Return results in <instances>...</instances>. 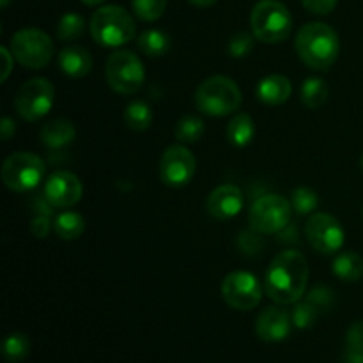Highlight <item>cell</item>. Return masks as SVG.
<instances>
[{
    "mask_svg": "<svg viewBox=\"0 0 363 363\" xmlns=\"http://www.w3.org/2000/svg\"><path fill=\"white\" fill-rule=\"evenodd\" d=\"M346 344L347 350L360 351V353H363V321H358L350 326L346 335Z\"/></svg>",
    "mask_w": 363,
    "mask_h": 363,
    "instance_id": "e575fe53",
    "label": "cell"
},
{
    "mask_svg": "<svg viewBox=\"0 0 363 363\" xmlns=\"http://www.w3.org/2000/svg\"><path fill=\"white\" fill-rule=\"evenodd\" d=\"M255 46V35L248 34V32H238L230 38L229 45H227V52L234 59H243V57L250 55L252 50Z\"/></svg>",
    "mask_w": 363,
    "mask_h": 363,
    "instance_id": "1f68e13d",
    "label": "cell"
},
{
    "mask_svg": "<svg viewBox=\"0 0 363 363\" xmlns=\"http://www.w3.org/2000/svg\"><path fill=\"white\" fill-rule=\"evenodd\" d=\"M174 135H176V138L181 144H195L204 135V121L195 116L181 117L177 121Z\"/></svg>",
    "mask_w": 363,
    "mask_h": 363,
    "instance_id": "484cf974",
    "label": "cell"
},
{
    "mask_svg": "<svg viewBox=\"0 0 363 363\" xmlns=\"http://www.w3.org/2000/svg\"><path fill=\"white\" fill-rule=\"evenodd\" d=\"M333 275L344 282H358L363 277V259L357 252H342L333 261Z\"/></svg>",
    "mask_w": 363,
    "mask_h": 363,
    "instance_id": "44dd1931",
    "label": "cell"
},
{
    "mask_svg": "<svg viewBox=\"0 0 363 363\" xmlns=\"http://www.w3.org/2000/svg\"><path fill=\"white\" fill-rule=\"evenodd\" d=\"M308 275V262L301 252H280L266 272V294L279 305H294L307 291Z\"/></svg>",
    "mask_w": 363,
    "mask_h": 363,
    "instance_id": "6da1fadb",
    "label": "cell"
},
{
    "mask_svg": "<svg viewBox=\"0 0 363 363\" xmlns=\"http://www.w3.org/2000/svg\"><path fill=\"white\" fill-rule=\"evenodd\" d=\"M191 6H197V7H209L213 4H216V0H188Z\"/></svg>",
    "mask_w": 363,
    "mask_h": 363,
    "instance_id": "b9f144b4",
    "label": "cell"
},
{
    "mask_svg": "<svg viewBox=\"0 0 363 363\" xmlns=\"http://www.w3.org/2000/svg\"><path fill=\"white\" fill-rule=\"evenodd\" d=\"M206 208L213 218L230 220L243 208V194L234 184H222L209 194Z\"/></svg>",
    "mask_w": 363,
    "mask_h": 363,
    "instance_id": "9a60e30c",
    "label": "cell"
},
{
    "mask_svg": "<svg viewBox=\"0 0 363 363\" xmlns=\"http://www.w3.org/2000/svg\"><path fill=\"white\" fill-rule=\"evenodd\" d=\"M294 46L305 66L315 71H326L332 67L340 53L339 35L323 21L305 23L298 30Z\"/></svg>",
    "mask_w": 363,
    "mask_h": 363,
    "instance_id": "7a4b0ae2",
    "label": "cell"
},
{
    "mask_svg": "<svg viewBox=\"0 0 363 363\" xmlns=\"http://www.w3.org/2000/svg\"><path fill=\"white\" fill-rule=\"evenodd\" d=\"M45 177V162L41 156L28 151L11 155L2 165V181L13 191H30Z\"/></svg>",
    "mask_w": 363,
    "mask_h": 363,
    "instance_id": "ba28073f",
    "label": "cell"
},
{
    "mask_svg": "<svg viewBox=\"0 0 363 363\" xmlns=\"http://www.w3.org/2000/svg\"><path fill=\"white\" fill-rule=\"evenodd\" d=\"M238 243H240L241 250L248 255L259 254V252L262 250V247H264L261 233H257V230H254V229L243 230V233L240 234V240H238Z\"/></svg>",
    "mask_w": 363,
    "mask_h": 363,
    "instance_id": "836d02e7",
    "label": "cell"
},
{
    "mask_svg": "<svg viewBox=\"0 0 363 363\" xmlns=\"http://www.w3.org/2000/svg\"><path fill=\"white\" fill-rule=\"evenodd\" d=\"M197 170V160L194 152L184 145H169L160 160V177L167 186L179 188L191 181Z\"/></svg>",
    "mask_w": 363,
    "mask_h": 363,
    "instance_id": "4fadbf2b",
    "label": "cell"
},
{
    "mask_svg": "<svg viewBox=\"0 0 363 363\" xmlns=\"http://www.w3.org/2000/svg\"><path fill=\"white\" fill-rule=\"evenodd\" d=\"M60 71L69 78H84L92 69V57L82 46H67L57 57Z\"/></svg>",
    "mask_w": 363,
    "mask_h": 363,
    "instance_id": "ac0fdd59",
    "label": "cell"
},
{
    "mask_svg": "<svg viewBox=\"0 0 363 363\" xmlns=\"http://www.w3.org/2000/svg\"><path fill=\"white\" fill-rule=\"evenodd\" d=\"M305 236L311 247L323 255L335 254L344 245L342 225L328 213H312L305 225Z\"/></svg>",
    "mask_w": 363,
    "mask_h": 363,
    "instance_id": "7c38bea8",
    "label": "cell"
},
{
    "mask_svg": "<svg viewBox=\"0 0 363 363\" xmlns=\"http://www.w3.org/2000/svg\"><path fill=\"white\" fill-rule=\"evenodd\" d=\"M0 4H2V7H7V4H9V0H0Z\"/></svg>",
    "mask_w": 363,
    "mask_h": 363,
    "instance_id": "ee69618b",
    "label": "cell"
},
{
    "mask_svg": "<svg viewBox=\"0 0 363 363\" xmlns=\"http://www.w3.org/2000/svg\"><path fill=\"white\" fill-rule=\"evenodd\" d=\"M82 2L85 4V6H99V4H103L105 0H82Z\"/></svg>",
    "mask_w": 363,
    "mask_h": 363,
    "instance_id": "7bdbcfd3",
    "label": "cell"
},
{
    "mask_svg": "<svg viewBox=\"0 0 363 363\" xmlns=\"http://www.w3.org/2000/svg\"><path fill=\"white\" fill-rule=\"evenodd\" d=\"M293 206L282 195L268 194L259 197L248 211L250 229L261 234H279L291 222Z\"/></svg>",
    "mask_w": 363,
    "mask_h": 363,
    "instance_id": "9c48e42d",
    "label": "cell"
},
{
    "mask_svg": "<svg viewBox=\"0 0 363 363\" xmlns=\"http://www.w3.org/2000/svg\"><path fill=\"white\" fill-rule=\"evenodd\" d=\"M138 50L147 57H162L170 50V38L163 30L149 28L138 35Z\"/></svg>",
    "mask_w": 363,
    "mask_h": 363,
    "instance_id": "603a6c76",
    "label": "cell"
},
{
    "mask_svg": "<svg viewBox=\"0 0 363 363\" xmlns=\"http://www.w3.org/2000/svg\"><path fill=\"white\" fill-rule=\"evenodd\" d=\"M252 34L266 45H277L289 38L293 30V16L279 0H261L250 14Z\"/></svg>",
    "mask_w": 363,
    "mask_h": 363,
    "instance_id": "5b68a950",
    "label": "cell"
},
{
    "mask_svg": "<svg viewBox=\"0 0 363 363\" xmlns=\"http://www.w3.org/2000/svg\"><path fill=\"white\" fill-rule=\"evenodd\" d=\"M344 362L346 363H363V353H360V351L347 350L346 347V353H344Z\"/></svg>",
    "mask_w": 363,
    "mask_h": 363,
    "instance_id": "60d3db41",
    "label": "cell"
},
{
    "mask_svg": "<svg viewBox=\"0 0 363 363\" xmlns=\"http://www.w3.org/2000/svg\"><path fill=\"white\" fill-rule=\"evenodd\" d=\"M291 206H293V211L298 213V215H311L319 206L318 194L307 186L294 188L293 194H291Z\"/></svg>",
    "mask_w": 363,
    "mask_h": 363,
    "instance_id": "83f0119b",
    "label": "cell"
},
{
    "mask_svg": "<svg viewBox=\"0 0 363 363\" xmlns=\"http://www.w3.org/2000/svg\"><path fill=\"white\" fill-rule=\"evenodd\" d=\"M30 351V340L23 333H13L4 340L2 354L7 362H21Z\"/></svg>",
    "mask_w": 363,
    "mask_h": 363,
    "instance_id": "f1b7e54d",
    "label": "cell"
},
{
    "mask_svg": "<svg viewBox=\"0 0 363 363\" xmlns=\"http://www.w3.org/2000/svg\"><path fill=\"white\" fill-rule=\"evenodd\" d=\"M53 230L64 241H73L80 238L85 230V218L80 213L64 211L53 220Z\"/></svg>",
    "mask_w": 363,
    "mask_h": 363,
    "instance_id": "7402d4cb",
    "label": "cell"
},
{
    "mask_svg": "<svg viewBox=\"0 0 363 363\" xmlns=\"http://www.w3.org/2000/svg\"><path fill=\"white\" fill-rule=\"evenodd\" d=\"M301 4L314 14H328L335 9L339 0H301Z\"/></svg>",
    "mask_w": 363,
    "mask_h": 363,
    "instance_id": "d590c367",
    "label": "cell"
},
{
    "mask_svg": "<svg viewBox=\"0 0 363 363\" xmlns=\"http://www.w3.org/2000/svg\"><path fill=\"white\" fill-rule=\"evenodd\" d=\"M55 105V87L46 78H32L25 82L14 98V108L25 121H41Z\"/></svg>",
    "mask_w": 363,
    "mask_h": 363,
    "instance_id": "30bf717a",
    "label": "cell"
},
{
    "mask_svg": "<svg viewBox=\"0 0 363 363\" xmlns=\"http://www.w3.org/2000/svg\"><path fill=\"white\" fill-rule=\"evenodd\" d=\"M137 18L144 21H156L167 9V0H131Z\"/></svg>",
    "mask_w": 363,
    "mask_h": 363,
    "instance_id": "f546056e",
    "label": "cell"
},
{
    "mask_svg": "<svg viewBox=\"0 0 363 363\" xmlns=\"http://www.w3.org/2000/svg\"><path fill=\"white\" fill-rule=\"evenodd\" d=\"M333 300H335V296H333V291L330 289V287L315 286L308 291L307 300L305 301L314 305V307L321 312V311H328V308L333 305Z\"/></svg>",
    "mask_w": 363,
    "mask_h": 363,
    "instance_id": "d6a6232c",
    "label": "cell"
},
{
    "mask_svg": "<svg viewBox=\"0 0 363 363\" xmlns=\"http://www.w3.org/2000/svg\"><path fill=\"white\" fill-rule=\"evenodd\" d=\"M300 98L307 108H321L328 101V84L323 78H307L301 84Z\"/></svg>",
    "mask_w": 363,
    "mask_h": 363,
    "instance_id": "cb8c5ba5",
    "label": "cell"
},
{
    "mask_svg": "<svg viewBox=\"0 0 363 363\" xmlns=\"http://www.w3.org/2000/svg\"><path fill=\"white\" fill-rule=\"evenodd\" d=\"M222 298L234 311H252L261 303L262 287L250 272H233L223 279Z\"/></svg>",
    "mask_w": 363,
    "mask_h": 363,
    "instance_id": "8fae6325",
    "label": "cell"
},
{
    "mask_svg": "<svg viewBox=\"0 0 363 363\" xmlns=\"http://www.w3.org/2000/svg\"><path fill=\"white\" fill-rule=\"evenodd\" d=\"M152 119H155L152 108L142 99H135L124 110V123L133 131H145L151 128Z\"/></svg>",
    "mask_w": 363,
    "mask_h": 363,
    "instance_id": "d4e9b609",
    "label": "cell"
},
{
    "mask_svg": "<svg viewBox=\"0 0 363 363\" xmlns=\"http://www.w3.org/2000/svg\"><path fill=\"white\" fill-rule=\"evenodd\" d=\"M84 194L82 181L69 170H57L46 179L43 195L53 208H71L77 204Z\"/></svg>",
    "mask_w": 363,
    "mask_h": 363,
    "instance_id": "5bb4252c",
    "label": "cell"
},
{
    "mask_svg": "<svg viewBox=\"0 0 363 363\" xmlns=\"http://www.w3.org/2000/svg\"><path fill=\"white\" fill-rule=\"evenodd\" d=\"M0 53H2V57L6 59V67H4V74H2V80H7V77H9L11 73V67H13V52H9L7 48H0Z\"/></svg>",
    "mask_w": 363,
    "mask_h": 363,
    "instance_id": "ab89813d",
    "label": "cell"
},
{
    "mask_svg": "<svg viewBox=\"0 0 363 363\" xmlns=\"http://www.w3.org/2000/svg\"><path fill=\"white\" fill-rule=\"evenodd\" d=\"M255 137V123L248 113H236L227 124V140L234 147H247Z\"/></svg>",
    "mask_w": 363,
    "mask_h": 363,
    "instance_id": "ffe728a7",
    "label": "cell"
},
{
    "mask_svg": "<svg viewBox=\"0 0 363 363\" xmlns=\"http://www.w3.org/2000/svg\"><path fill=\"white\" fill-rule=\"evenodd\" d=\"M50 230H52V220H50V216L38 215V216H35V218H32L30 233L34 234L35 238L43 240V238L48 236Z\"/></svg>",
    "mask_w": 363,
    "mask_h": 363,
    "instance_id": "8d00e7d4",
    "label": "cell"
},
{
    "mask_svg": "<svg viewBox=\"0 0 363 363\" xmlns=\"http://www.w3.org/2000/svg\"><path fill=\"white\" fill-rule=\"evenodd\" d=\"M291 325H293V319L284 308L268 307L259 314L255 332L259 339L264 342H280L289 337Z\"/></svg>",
    "mask_w": 363,
    "mask_h": 363,
    "instance_id": "2e32d148",
    "label": "cell"
},
{
    "mask_svg": "<svg viewBox=\"0 0 363 363\" xmlns=\"http://www.w3.org/2000/svg\"><path fill=\"white\" fill-rule=\"evenodd\" d=\"M11 52L23 67L41 69L52 60L53 41L39 28H21L11 38Z\"/></svg>",
    "mask_w": 363,
    "mask_h": 363,
    "instance_id": "52a82bcc",
    "label": "cell"
},
{
    "mask_svg": "<svg viewBox=\"0 0 363 363\" xmlns=\"http://www.w3.org/2000/svg\"><path fill=\"white\" fill-rule=\"evenodd\" d=\"M91 35L98 45L123 46L130 43L137 34V25L133 16L121 6H103L92 14Z\"/></svg>",
    "mask_w": 363,
    "mask_h": 363,
    "instance_id": "277c9868",
    "label": "cell"
},
{
    "mask_svg": "<svg viewBox=\"0 0 363 363\" xmlns=\"http://www.w3.org/2000/svg\"><path fill=\"white\" fill-rule=\"evenodd\" d=\"M243 96L236 82L223 74H215L202 82L195 92V106L209 117H225L241 106Z\"/></svg>",
    "mask_w": 363,
    "mask_h": 363,
    "instance_id": "3957f363",
    "label": "cell"
},
{
    "mask_svg": "<svg viewBox=\"0 0 363 363\" xmlns=\"http://www.w3.org/2000/svg\"><path fill=\"white\" fill-rule=\"evenodd\" d=\"M360 167H362V170H363V155H362V158H360Z\"/></svg>",
    "mask_w": 363,
    "mask_h": 363,
    "instance_id": "f6af8a7d",
    "label": "cell"
},
{
    "mask_svg": "<svg viewBox=\"0 0 363 363\" xmlns=\"http://www.w3.org/2000/svg\"><path fill=\"white\" fill-rule=\"evenodd\" d=\"M318 314V308L308 303V301H296L293 312H291V319H293V325L298 330H307L314 325Z\"/></svg>",
    "mask_w": 363,
    "mask_h": 363,
    "instance_id": "4dcf8cb0",
    "label": "cell"
},
{
    "mask_svg": "<svg viewBox=\"0 0 363 363\" xmlns=\"http://www.w3.org/2000/svg\"><path fill=\"white\" fill-rule=\"evenodd\" d=\"M255 94H257L259 101L264 103V105L279 106L291 98L293 85H291L289 78L284 77V74H269L259 82Z\"/></svg>",
    "mask_w": 363,
    "mask_h": 363,
    "instance_id": "e0dca14e",
    "label": "cell"
},
{
    "mask_svg": "<svg viewBox=\"0 0 363 363\" xmlns=\"http://www.w3.org/2000/svg\"><path fill=\"white\" fill-rule=\"evenodd\" d=\"M55 32L60 41H77L85 32L84 16L77 13H66L59 20Z\"/></svg>",
    "mask_w": 363,
    "mask_h": 363,
    "instance_id": "4316f807",
    "label": "cell"
},
{
    "mask_svg": "<svg viewBox=\"0 0 363 363\" xmlns=\"http://www.w3.org/2000/svg\"><path fill=\"white\" fill-rule=\"evenodd\" d=\"M105 74L110 89L124 96L140 91L145 80L144 64L137 53L128 50H119L108 57Z\"/></svg>",
    "mask_w": 363,
    "mask_h": 363,
    "instance_id": "8992f818",
    "label": "cell"
},
{
    "mask_svg": "<svg viewBox=\"0 0 363 363\" xmlns=\"http://www.w3.org/2000/svg\"><path fill=\"white\" fill-rule=\"evenodd\" d=\"M77 137V130H74L73 123L67 119H53L43 126L39 138L41 144L46 145L48 149H62L69 145Z\"/></svg>",
    "mask_w": 363,
    "mask_h": 363,
    "instance_id": "d6986e66",
    "label": "cell"
},
{
    "mask_svg": "<svg viewBox=\"0 0 363 363\" xmlns=\"http://www.w3.org/2000/svg\"><path fill=\"white\" fill-rule=\"evenodd\" d=\"M277 236H279V241L280 243H296L298 241V230H296V227L293 225V223H287L286 227H284L282 230H280L279 234H277Z\"/></svg>",
    "mask_w": 363,
    "mask_h": 363,
    "instance_id": "74e56055",
    "label": "cell"
},
{
    "mask_svg": "<svg viewBox=\"0 0 363 363\" xmlns=\"http://www.w3.org/2000/svg\"><path fill=\"white\" fill-rule=\"evenodd\" d=\"M16 128H14V123L9 119V117H4L2 123H0V133H2V140H9L14 135Z\"/></svg>",
    "mask_w": 363,
    "mask_h": 363,
    "instance_id": "f35d334b",
    "label": "cell"
}]
</instances>
